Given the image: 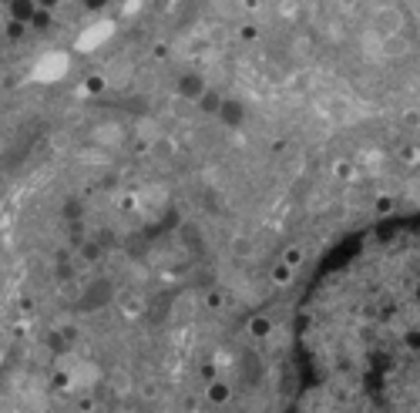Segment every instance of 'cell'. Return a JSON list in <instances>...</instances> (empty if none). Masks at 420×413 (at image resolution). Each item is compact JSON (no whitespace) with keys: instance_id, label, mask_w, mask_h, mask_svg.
Here are the masks:
<instances>
[{"instance_id":"6da1fadb","label":"cell","mask_w":420,"mask_h":413,"mask_svg":"<svg viewBox=\"0 0 420 413\" xmlns=\"http://www.w3.org/2000/svg\"><path fill=\"white\" fill-rule=\"evenodd\" d=\"M286 413H420V209L316 269L292 319Z\"/></svg>"}]
</instances>
